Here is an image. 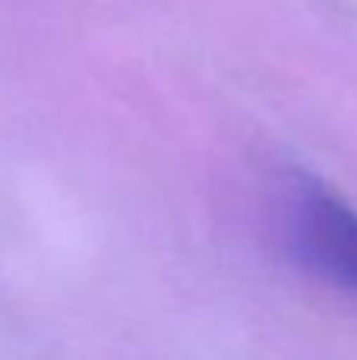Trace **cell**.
I'll list each match as a JSON object with an SVG mask.
<instances>
[{"mask_svg":"<svg viewBox=\"0 0 357 360\" xmlns=\"http://www.w3.org/2000/svg\"><path fill=\"white\" fill-rule=\"evenodd\" d=\"M282 228L304 269L357 294V212L332 186L294 174L282 193Z\"/></svg>","mask_w":357,"mask_h":360,"instance_id":"6da1fadb","label":"cell"}]
</instances>
